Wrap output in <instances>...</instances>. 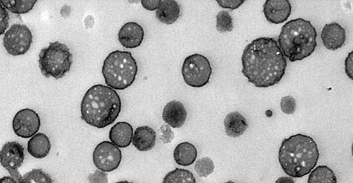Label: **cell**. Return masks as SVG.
I'll use <instances>...</instances> for the list:
<instances>
[{"mask_svg":"<svg viewBox=\"0 0 353 183\" xmlns=\"http://www.w3.org/2000/svg\"><path fill=\"white\" fill-rule=\"evenodd\" d=\"M38 56L41 73L47 78L53 77L57 80L62 78L70 70L73 63L69 48L58 41L49 43L48 47L41 49Z\"/></svg>","mask_w":353,"mask_h":183,"instance_id":"cell-6","label":"cell"},{"mask_svg":"<svg viewBox=\"0 0 353 183\" xmlns=\"http://www.w3.org/2000/svg\"><path fill=\"white\" fill-rule=\"evenodd\" d=\"M280 107L282 111L285 114H293L296 109V105L295 99L291 95L283 97L280 102Z\"/></svg>","mask_w":353,"mask_h":183,"instance_id":"cell-28","label":"cell"},{"mask_svg":"<svg viewBox=\"0 0 353 183\" xmlns=\"http://www.w3.org/2000/svg\"><path fill=\"white\" fill-rule=\"evenodd\" d=\"M219 5L223 8L234 10L238 8L244 0H216Z\"/></svg>","mask_w":353,"mask_h":183,"instance_id":"cell-31","label":"cell"},{"mask_svg":"<svg viewBox=\"0 0 353 183\" xmlns=\"http://www.w3.org/2000/svg\"><path fill=\"white\" fill-rule=\"evenodd\" d=\"M33 42L30 29L25 25L13 24L5 33L3 45L8 54L17 56L25 54Z\"/></svg>","mask_w":353,"mask_h":183,"instance_id":"cell-8","label":"cell"},{"mask_svg":"<svg viewBox=\"0 0 353 183\" xmlns=\"http://www.w3.org/2000/svg\"><path fill=\"white\" fill-rule=\"evenodd\" d=\"M197 155V149L192 144L183 142L178 144L174 151V159L180 166H188L192 164Z\"/></svg>","mask_w":353,"mask_h":183,"instance_id":"cell-21","label":"cell"},{"mask_svg":"<svg viewBox=\"0 0 353 183\" xmlns=\"http://www.w3.org/2000/svg\"><path fill=\"white\" fill-rule=\"evenodd\" d=\"M160 138L163 143H170L173 140L174 133L168 125L163 124L160 128Z\"/></svg>","mask_w":353,"mask_h":183,"instance_id":"cell-30","label":"cell"},{"mask_svg":"<svg viewBox=\"0 0 353 183\" xmlns=\"http://www.w3.org/2000/svg\"><path fill=\"white\" fill-rule=\"evenodd\" d=\"M19 183H53V181L41 169H34L22 176Z\"/></svg>","mask_w":353,"mask_h":183,"instance_id":"cell-25","label":"cell"},{"mask_svg":"<svg viewBox=\"0 0 353 183\" xmlns=\"http://www.w3.org/2000/svg\"><path fill=\"white\" fill-rule=\"evenodd\" d=\"M144 36L143 28L135 22L125 23L118 33V40L127 48H134L141 44Z\"/></svg>","mask_w":353,"mask_h":183,"instance_id":"cell-13","label":"cell"},{"mask_svg":"<svg viewBox=\"0 0 353 183\" xmlns=\"http://www.w3.org/2000/svg\"><path fill=\"white\" fill-rule=\"evenodd\" d=\"M162 183H196V182L191 171L176 168L166 175Z\"/></svg>","mask_w":353,"mask_h":183,"instance_id":"cell-23","label":"cell"},{"mask_svg":"<svg viewBox=\"0 0 353 183\" xmlns=\"http://www.w3.org/2000/svg\"><path fill=\"white\" fill-rule=\"evenodd\" d=\"M334 172L325 165L316 167L310 174L307 183H337Z\"/></svg>","mask_w":353,"mask_h":183,"instance_id":"cell-22","label":"cell"},{"mask_svg":"<svg viewBox=\"0 0 353 183\" xmlns=\"http://www.w3.org/2000/svg\"><path fill=\"white\" fill-rule=\"evenodd\" d=\"M121 107V99L115 90L101 84L95 85L82 98L81 118L91 126L102 129L115 121Z\"/></svg>","mask_w":353,"mask_h":183,"instance_id":"cell-2","label":"cell"},{"mask_svg":"<svg viewBox=\"0 0 353 183\" xmlns=\"http://www.w3.org/2000/svg\"><path fill=\"white\" fill-rule=\"evenodd\" d=\"M8 13L2 4H0V35L5 33V30L8 27L9 24Z\"/></svg>","mask_w":353,"mask_h":183,"instance_id":"cell-32","label":"cell"},{"mask_svg":"<svg viewBox=\"0 0 353 183\" xmlns=\"http://www.w3.org/2000/svg\"><path fill=\"white\" fill-rule=\"evenodd\" d=\"M241 59L243 76L260 88L278 84L287 66L277 41L271 37H260L252 41L244 48Z\"/></svg>","mask_w":353,"mask_h":183,"instance_id":"cell-1","label":"cell"},{"mask_svg":"<svg viewBox=\"0 0 353 183\" xmlns=\"http://www.w3.org/2000/svg\"><path fill=\"white\" fill-rule=\"evenodd\" d=\"M161 0H142L141 3L142 6L146 9L151 11H153L157 9L161 3Z\"/></svg>","mask_w":353,"mask_h":183,"instance_id":"cell-34","label":"cell"},{"mask_svg":"<svg viewBox=\"0 0 353 183\" xmlns=\"http://www.w3.org/2000/svg\"><path fill=\"white\" fill-rule=\"evenodd\" d=\"M0 183H17L12 177L4 176L0 179Z\"/></svg>","mask_w":353,"mask_h":183,"instance_id":"cell-36","label":"cell"},{"mask_svg":"<svg viewBox=\"0 0 353 183\" xmlns=\"http://www.w3.org/2000/svg\"><path fill=\"white\" fill-rule=\"evenodd\" d=\"M292 11V6L288 0H267L263 5V12L267 20L278 24L286 21Z\"/></svg>","mask_w":353,"mask_h":183,"instance_id":"cell-12","label":"cell"},{"mask_svg":"<svg viewBox=\"0 0 353 183\" xmlns=\"http://www.w3.org/2000/svg\"><path fill=\"white\" fill-rule=\"evenodd\" d=\"M89 183H108V174L105 172L96 169L94 173L89 174L88 177Z\"/></svg>","mask_w":353,"mask_h":183,"instance_id":"cell-29","label":"cell"},{"mask_svg":"<svg viewBox=\"0 0 353 183\" xmlns=\"http://www.w3.org/2000/svg\"><path fill=\"white\" fill-rule=\"evenodd\" d=\"M24 160V147L17 141H8L2 146L0 152V162L17 182L20 183L21 176L18 169Z\"/></svg>","mask_w":353,"mask_h":183,"instance_id":"cell-10","label":"cell"},{"mask_svg":"<svg viewBox=\"0 0 353 183\" xmlns=\"http://www.w3.org/2000/svg\"><path fill=\"white\" fill-rule=\"evenodd\" d=\"M132 126L126 122H118L111 128L109 137L112 143L120 148L128 146L133 137Z\"/></svg>","mask_w":353,"mask_h":183,"instance_id":"cell-16","label":"cell"},{"mask_svg":"<svg viewBox=\"0 0 353 183\" xmlns=\"http://www.w3.org/2000/svg\"><path fill=\"white\" fill-rule=\"evenodd\" d=\"M319 153L314 140L298 134L285 139L279 150L278 159L284 172L292 177L300 178L315 167Z\"/></svg>","mask_w":353,"mask_h":183,"instance_id":"cell-3","label":"cell"},{"mask_svg":"<svg viewBox=\"0 0 353 183\" xmlns=\"http://www.w3.org/2000/svg\"><path fill=\"white\" fill-rule=\"evenodd\" d=\"M321 38L326 48L335 50L344 45L346 40V31L338 23L326 24L322 29Z\"/></svg>","mask_w":353,"mask_h":183,"instance_id":"cell-14","label":"cell"},{"mask_svg":"<svg viewBox=\"0 0 353 183\" xmlns=\"http://www.w3.org/2000/svg\"><path fill=\"white\" fill-rule=\"evenodd\" d=\"M41 120L38 114L33 109L25 108L18 111L12 120L14 133L24 138L33 137L39 130Z\"/></svg>","mask_w":353,"mask_h":183,"instance_id":"cell-11","label":"cell"},{"mask_svg":"<svg viewBox=\"0 0 353 183\" xmlns=\"http://www.w3.org/2000/svg\"><path fill=\"white\" fill-rule=\"evenodd\" d=\"M216 17V28L219 32L225 33L233 30V18L227 10L219 11Z\"/></svg>","mask_w":353,"mask_h":183,"instance_id":"cell-26","label":"cell"},{"mask_svg":"<svg viewBox=\"0 0 353 183\" xmlns=\"http://www.w3.org/2000/svg\"><path fill=\"white\" fill-rule=\"evenodd\" d=\"M353 51L349 52L345 60V70L347 76L353 80Z\"/></svg>","mask_w":353,"mask_h":183,"instance_id":"cell-33","label":"cell"},{"mask_svg":"<svg viewBox=\"0 0 353 183\" xmlns=\"http://www.w3.org/2000/svg\"><path fill=\"white\" fill-rule=\"evenodd\" d=\"M37 0H1L0 3L6 9L15 14H24L31 10Z\"/></svg>","mask_w":353,"mask_h":183,"instance_id":"cell-24","label":"cell"},{"mask_svg":"<svg viewBox=\"0 0 353 183\" xmlns=\"http://www.w3.org/2000/svg\"><path fill=\"white\" fill-rule=\"evenodd\" d=\"M235 183V182H232V181H229L227 182H225V183Z\"/></svg>","mask_w":353,"mask_h":183,"instance_id":"cell-38","label":"cell"},{"mask_svg":"<svg viewBox=\"0 0 353 183\" xmlns=\"http://www.w3.org/2000/svg\"><path fill=\"white\" fill-rule=\"evenodd\" d=\"M51 142L44 133H38L34 135L27 142V151L33 157L38 159L45 157L50 152Z\"/></svg>","mask_w":353,"mask_h":183,"instance_id":"cell-20","label":"cell"},{"mask_svg":"<svg viewBox=\"0 0 353 183\" xmlns=\"http://www.w3.org/2000/svg\"><path fill=\"white\" fill-rule=\"evenodd\" d=\"M187 117V112L179 101L173 100L164 107L162 118L164 122L173 128H180Z\"/></svg>","mask_w":353,"mask_h":183,"instance_id":"cell-15","label":"cell"},{"mask_svg":"<svg viewBox=\"0 0 353 183\" xmlns=\"http://www.w3.org/2000/svg\"><path fill=\"white\" fill-rule=\"evenodd\" d=\"M275 183H294L291 177H282L278 178Z\"/></svg>","mask_w":353,"mask_h":183,"instance_id":"cell-35","label":"cell"},{"mask_svg":"<svg viewBox=\"0 0 353 183\" xmlns=\"http://www.w3.org/2000/svg\"><path fill=\"white\" fill-rule=\"evenodd\" d=\"M180 11V5L176 1L161 0L158 8L156 11V17L163 24L171 25L179 17Z\"/></svg>","mask_w":353,"mask_h":183,"instance_id":"cell-18","label":"cell"},{"mask_svg":"<svg viewBox=\"0 0 353 183\" xmlns=\"http://www.w3.org/2000/svg\"><path fill=\"white\" fill-rule=\"evenodd\" d=\"M212 69L208 59L194 53L186 57L182 64L181 74L184 82L194 88H200L209 82Z\"/></svg>","mask_w":353,"mask_h":183,"instance_id":"cell-7","label":"cell"},{"mask_svg":"<svg viewBox=\"0 0 353 183\" xmlns=\"http://www.w3.org/2000/svg\"><path fill=\"white\" fill-rule=\"evenodd\" d=\"M214 168L213 160L207 156L196 160L194 165V169L200 177H207L213 172Z\"/></svg>","mask_w":353,"mask_h":183,"instance_id":"cell-27","label":"cell"},{"mask_svg":"<svg viewBox=\"0 0 353 183\" xmlns=\"http://www.w3.org/2000/svg\"><path fill=\"white\" fill-rule=\"evenodd\" d=\"M115 183H134L130 182L127 181H121L117 182Z\"/></svg>","mask_w":353,"mask_h":183,"instance_id":"cell-37","label":"cell"},{"mask_svg":"<svg viewBox=\"0 0 353 183\" xmlns=\"http://www.w3.org/2000/svg\"><path fill=\"white\" fill-rule=\"evenodd\" d=\"M122 158L120 149L112 142L99 143L93 152V161L96 168L105 172H112L118 168Z\"/></svg>","mask_w":353,"mask_h":183,"instance_id":"cell-9","label":"cell"},{"mask_svg":"<svg viewBox=\"0 0 353 183\" xmlns=\"http://www.w3.org/2000/svg\"><path fill=\"white\" fill-rule=\"evenodd\" d=\"M137 71V63L131 53L118 50L109 53L102 68L107 85L118 90L130 86L135 79Z\"/></svg>","mask_w":353,"mask_h":183,"instance_id":"cell-5","label":"cell"},{"mask_svg":"<svg viewBox=\"0 0 353 183\" xmlns=\"http://www.w3.org/2000/svg\"><path fill=\"white\" fill-rule=\"evenodd\" d=\"M156 141V133L153 129L148 126L137 127L132 137V144L140 151L152 149Z\"/></svg>","mask_w":353,"mask_h":183,"instance_id":"cell-17","label":"cell"},{"mask_svg":"<svg viewBox=\"0 0 353 183\" xmlns=\"http://www.w3.org/2000/svg\"><path fill=\"white\" fill-rule=\"evenodd\" d=\"M317 33L310 21L291 20L282 27L278 41L285 56L291 62L310 56L317 46Z\"/></svg>","mask_w":353,"mask_h":183,"instance_id":"cell-4","label":"cell"},{"mask_svg":"<svg viewBox=\"0 0 353 183\" xmlns=\"http://www.w3.org/2000/svg\"><path fill=\"white\" fill-rule=\"evenodd\" d=\"M224 124L226 134L232 137L240 136L248 127L246 119L238 111L228 113L224 119Z\"/></svg>","mask_w":353,"mask_h":183,"instance_id":"cell-19","label":"cell"}]
</instances>
